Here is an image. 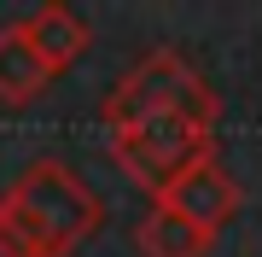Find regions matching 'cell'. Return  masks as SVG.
<instances>
[{
	"label": "cell",
	"instance_id": "obj_4",
	"mask_svg": "<svg viewBox=\"0 0 262 257\" xmlns=\"http://www.w3.org/2000/svg\"><path fill=\"white\" fill-rule=\"evenodd\" d=\"M239 181L222 170V158H204V164H192L187 175L175 181V187L163 193V199H151V205H169V210H181V216L192 222V228H204L210 240L227 228V222L239 216Z\"/></svg>",
	"mask_w": 262,
	"mask_h": 257
},
{
	"label": "cell",
	"instance_id": "obj_1",
	"mask_svg": "<svg viewBox=\"0 0 262 257\" xmlns=\"http://www.w3.org/2000/svg\"><path fill=\"white\" fill-rule=\"evenodd\" d=\"M105 205L70 164L35 158L0 193V257H70L99 234Z\"/></svg>",
	"mask_w": 262,
	"mask_h": 257
},
{
	"label": "cell",
	"instance_id": "obj_5",
	"mask_svg": "<svg viewBox=\"0 0 262 257\" xmlns=\"http://www.w3.org/2000/svg\"><path fill=\"white\" fill-rule=\"evenodd\" d=\"M18 29H24V41L35 47V58L53 70V76H58V70H70L76 58L94 47V29L76 18L70 6H58V0H53V6H41V12H29V18H18Z\"/></svg>",
	"mask_w": 262,
	"mask_h": 257
},
{
	"label": "cell",
	"instance_id": "obj_2",
	"mask_svg": "<svg viewBox=\"0 0 262 257\" xmlns=\"http://www.w3.org/2000/svg\"><path fill=\"white\" fill-rule=\"evenodd\" d=\"M99 117H105L111 134L146 123V117H192V123H210L215 129V123H222V100H215V88L198 76L175 47H158V53H146L140 65L105 94Z\"/></svg>",
	"mask_w": 262,
	"mask_h": 257
},
{
	"label": "cell",
	"instance_id": "obj_3",
	"mask_svg": "<svg viewBox=\"0 0 262 257\" xmlns=\"http://www.w3.org/2000/svg\"><path fill=\"white\" fill-rule=\"evenodd\" d=\"M111 158L146 199H163L192 164L215 158V129L192 123V117H146V123L111 134Z\"/></svg>",
	"mask_w": 262,
	"mask_h": 257
},
{
	"label": "cell",
	"instance_id": "obj_6",
	"mask_svg": "<svg viewBox=\"0 0 262 257\" xmlns=\"http://www.w3.org/2000/svg\"><path fill=\"white\" fill-rule=\"evenodd\" d=\"M47 82H53V70L35 58V47L24 41V29L6 24V29H0V105H29V100H41Z\"/></svg>",
	"mask_w": 262,
	"mask_h": 257
},
{
	"label": "cell",
	"instance_id": "obj_7",
	"mask_svg": "<svg viewBox=\"0 0 262 257\" xmlns=\"http://www.w3.org/2000/svg\"><path fill=\"white\" fill-rule=\"evenodd\" d=\"M134 246H140V257H204L215 240L204 228H192L181 210L169 205H151L140 222H134Z\"/></svg>",
	"mask_w": 262,
	"mask_h": 257
}]
</instances>
